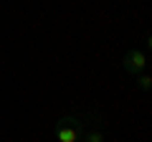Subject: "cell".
Wrapping results in <instances>:
<instances>
[{
	"instance_id": "cell-1",
	"label": "cell",
	"mask_w": 152,
	"mask_h": 142,
	"mask_svg": "<svg viewBox=\"0 0 152 142\" xmlns=\"http://www.w3.org/2000/svg\"><path fill=\"white\" fill-rule=\"evenodd\" d=\"M84 135V122L74 114H64L56 122V140L58 142H79Z\"/></svg>"
},
{
	"instance_id": "cell-2",
	"label": "cell",
	"mask_w": 152,
	"mask_h": 142,
	"mask_svg": "<svg viewBox=\"0 0 152 142\" xmlns=\"http://www.w3.org/2000/svg\"><path fill=\"white\" fill-rule=\"evenodd\" d=\"M122 69L127 71V74H132V76H137V74H142V71L147 69V53L140 48H132L129 53L122 59Z\"/></svg>"
},
{
	"instance_id": "cell-3",
	"label": "cell",
	"mask_w": 152,
	"mask_h": 142,
	"mask_svg": "<svg viewBox=\"0 0 152 142\" xmlns=\"http://www.w3.org/2000/svg\"><path fill=\"white\" fill-rule=\"evenodd\" d=\"M79 142H104V132H102V127H91V130H86L81 135V140Z\"/></svg>"
},
{
	"instance_id": "cell-4",
	"label": "cell",
	"mask_w": 152,
	"mask_h": 142,
	"mask_svg": "<svg viewBox=\"0 0 152 142\" xmlns=\"http://www.w3.org/2000/svg\"><path fill=\"white\" fill-rule=\"evenodd\" d=\"M137 84H140V89H142V91H150V86H152V76H150V74H140Z\"/></svg>"
}]
</instances>
